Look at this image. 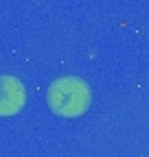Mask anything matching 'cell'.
Returning <instances> with one entry per match:
<instances>
[{"label":"cell","mask_w":149,"mask_h":157,"mask_svg":"<svg viewBox=\"0 0 149 157\" xmlns=\"http://www.w3.org/2000/svg\"><path fill=\"white\" fill-rule=\"evenodd\" d=\"M46 101H48V107L55 116L77 118V116L88 111V107L92 103V92L81 78L62 76L55 83H50Z\"/></svg>","instance_id":"cell-1"},{"label":"cell","mask_w":149,"mask_h":157,"mask_svg":"<svg viewBox=\"0 0 149 157\" xmlns=\"http://www.w3.org/2000/svg\"><path fill=\"white\" fill-rule=\"evenodd\" d=\"M26 105V90L15 76H0V116H15Z\"/></svg>","instance_id":"cell-2"}]
</instances>
